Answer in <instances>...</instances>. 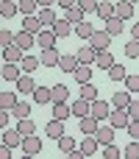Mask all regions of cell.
<instances>
[{
    "mask_svg": "<svg viewBox=\"0 0 139 159\" xmlns=\"http://www.w3.org/2000/svg\"><path fill=\"white\" fill-rule=\"evenodd\" d=\"M111 39H114V36H111L106 28H98V31L89 36V45H92V48L100 53V50H109V48H111Z\"/></svg>",
    "mask_w": 139,
    "mask_h": 159,
    "instance_id": "1",
    "label": "cell"
},
{
    "mask_svg": "<svg viewBox=\"0 0 139 159\" xmlns=\"http://www.w3.org/2000/svg\"><path fill=\"white\" fill-rule=\"evenodd\" d=\"M14 84H17V92H25V95H33V89L39 87V84L33 81V73H22Z\"/></svg>",
    "mask_w": 139,
    "mask_h": 159,
    "instance_id": "2",
    "label": "cell"
},
{
    "mask_svg": "<svg viewBox=\"0 0 139 159\" xmlns=\"http://www.w3.org/2000/svg\"><path fill=\"white\" fill-rule=\"evenodd\" d=\"M78 129H81V134H98L100 120L95 115H84V117H78Z\"/></svg>",
    "mask_w": 139,
    "mask_h": 159,
    "instance_id": "3",
    "label": "cell"
},
{
    "mask_svg": "<svg viewBox=\"0 0 139 159\" xmlns=\"http://www.w3.org/2000/svg\"><path fill=\"white\" fill-rule=\"evenodd\" d=\"M89 115H95L98 120H109V115H111V103L103 101V98H98V101H92V112H89Z\"/></svg>",
    "mask_w": 139,
    "mask_h": 159,
    "instance_id": "4",
    "label": "cell"
},
{
    "mask_svg": "<svg viewBox=\"0 0 139 159\" xmlns=\"http://www.w3.org/2000/svg\"><path fill=\"white\" fill-rule=\"evenodd\" d=\"M109 123H111L114 129H128V123H131L128 109H114V112L109 115Z\"/></svg>",
    "mask_w": 139,
    "mask_h": 159,
    "instance_id": "5",
    "label": "cell"
},
{
    "mask_svg": "<svg viewBox=\"0 0 139 159\" xmlns=\"http://www.w3.org/2000/svg\"><path fill=\"white\" fill-rule=\"evenodd\" d=\"M45 134H47L50 140H56V143H59V137H64V120L50 117V120H47V126H45Z\"/></svg>",
    "mask_w": 139,
    "mask_h": 159,
    "instance_id": "6",
    "label": "cell"
},
{
    "mask_svg": "<svg viewBox=\"0 0 139 159\" xmlns=\"http://www.w3.org/2000/svg\"><path fill=\"white\" fill-rule=\"evenodd\" d=\"M22 31H28V34H33V36H39L45 28H42V20H39V14H28L25 20H22Z\"/></svg>",
    "mask_w": 139,
    "mask_h": 159,
    "instance_id": "7",
    "label": "cell"
},
{
    "mask_svg": "<svg viewBox=\"0 0 139 159\" xmlns=\"http://www.w3.org/2000/svg\"><path fill=\"white\" fill-rule=\"evenodd\" d=\"M53 31H56V36L59 39H64V36H70V34H75V25L67 20V17H59L56 22H53Z\"/></svg>",
    "mask_w": 139,
    "mask_h": 159,
    "instance_id": "8",
    "label": "cell"
},
{
    "mask_svg": "<svg viewBox=\"0 0 139 159\" xmlns=\"http://www.w3.org/2000/svg\"><path fill=\"white\" fill-rule=\"evenodd\" d=\"M39 59H42V64H45V67H59V61H61V53H59L56 48H42Z\"/></svg>",
    "mask_w": 139,
    "mask_h": 159,
    "instance_id": "9",
    "label": "cell"
},
{
    "mask_svg": "<svg viewBox=\"0 0 139 159\" xmlns=\"http://www.w3.org/2000/svg\"><path fill=\"white\" fill-rule=\"evenodd\" d=\"M22 151H25V157H36V154L42 151V140H39L36 134H28V137L22 140Z\"/></svg>",
    "mask_w": 139,
    "mask_h": 159,
    "instance_id": "10",
    "label": "cell"
},
{
    "mask_svg": "<svg viewBox=\"0 0 139 159\" xmlns=\"http://www.w3.org/2000/svg\"><path fill=\"white\" fill-rule=\"evenodd\" d=\"M75 56H78V64H95V61H98V50H95L92 45L78 48V50H75Z\"/></svg>",
    "mask_w": 139,
    "mask_h": 159,
    "instance_id": "11",
    "label": "cell"
},
{
    "mask_svg": "<svg viewBox=\"0 0 139 159\" xmlns=\"http://www.w3.org/2000/svg\"><path fill=\"white\" fill-rule=\"evenodd\" d=\"M70 109H72V117H84V115H89V112H92V101H86V98H81V95H78V101H72V103H70Z\"/></svg>",
    "mask_w": 139,
    "mask_h": 159,
    "instance_id": "12",
    "label": "cell"
},
{
    "mask_svg": "<svg viewBox=\"0 0 139 159\" xmlns=\"http://www.w3.org/2000/svg\"><path fill=\"white\" fill-rule=\"evenodd\" d=\"M22 140H25V134H22L20 129H6V131H3V143L11 145V148H20Z\"/></svg>",
    "mask_w": 139,
    "mask_h": 159,
    "instance_id": "13",
    "label": "cell"
},
{
    "mask_svg": "<svg viewBox=\"0 0 139 159\" xmlns=\"http://www.w3.org/2000/svg\"><path fill=\"white\" fill-rule=\"evenodd\" d=\"M3 59H6V61H14V64H20V61L25 59V50H22L20 45H8V48H3Z\"/></svg>",
    "mask_w": 139,
    "mask_h": 159,
    "instance_id": "14",
    "label": "cell"
},
{
    "mask_svg": "<svg viewBox=\"0 0 139 159\" xmlns=\"http://www.w3.org/2000/svg\"><path fill=\"white\" fill-rule=\"evenodd\" d=\"M20 70H22V64H14V61H3V70H0V75H3L6 81H17V78L22 75Z\"/></svg>",
    "mask_w": 139,
    "mask_h": 159,
    "instance_id": "15",
    "label": "cell"
},
{
    "mask_svg": "<svg viewBox=\"0 0 139 159\" xmlns=\"http://www.w3.org/2000/svg\"><path fill=\"white\" fill-rule=\"evenodd\" d=\"M33 103H39V106L53 103V87H36L33 89Z\"/></svg>",
    "mask_w": 139,
    "mask_h": 159,
    "instance_id": "16",
    "label": "cell"
},
{
    "mask_svg": "<svg viewBox=\"0 0 139 159\" xmlns=\"http://www.w3.org/2000/svg\"><path fill=\"white\" fill-rule=\"evenodd\" d=\"M114 17H120V20H131V17H134V3H131V0H120V3H114Z\"/></svg>",
    "mask_w": 139,
    "mask_h": 159,
    "instance_id": "17",
    "label": "cell"
},
{
    "mask_svg": "<svg viewBox=\"0 0 139 159\" xmlns=\"http://www.w3.org/2000/svg\"><path fill=\"white\" fill-rule=\"evenodd\" d=\"M33 42H36V36H33V34H28V31H17V36H14V45H20L22 50H31V48H33Z\"/></svg>",
    "mask_w": 139,
    "mask_h": 159,
    "instance_id": "18",
    "label": "cell"
},
{
    "mask_svg": "<svg viewBox=\"0 0 139 159\" xmlns=\"http://www.w3.org/2000/svg\"><path fill=\"white\" fill-rule=\"evenodd\" d=\"M56 39H59V36H56V31H53V28H45V31L36 36V45H39V48H53V45H56Z\"/></svg>",
    "mask_w": 139,
    "mask_h": 159,
    "instance_id": "19",
    "label": "cell"
},
{
    "mask_svg": "<svg viewBox=\"0 0 139 159\" xmlns=\"http://www.w3.org/2000/svg\"><path fill=\"white\" fill-rule=\"evenodd\" d=\"M75 67H78V56H75V53H61L59 70H64V73H75Z\"/></svg>",
    "mask_w": 139,
    "mask_h": 159,
    "instance_id": "20",
    "label": "cell"
},
{
    "mask_svg": "<svg viewBox=\"0 0 139 159\" xmlns=\"http://www.w3.org/2000/svg\"><path fill=\"white\" fill-rule=\"evenodd\" d=\"M95 137H98L100 145H111V143H114V126H111V123H109V126H100Z\"/></svg>",
    "mask_w": 139,
    "mask_h": 159,
    "instance_id": "21",
    "label": "cell"
},
{
    "mask_svg": "<svg viewBox=\"0 0 139 159\" xmlns=\"http://www.w3.org/2000/svg\"><path fill=\"white\" fill-rule=\"evenodd\" d=\"M98 145H100V143H98V137H95V134H84V140H81V145H78V148H81L86 157H92V154L98 151Z\"/></svg>",
    "mask_w": 139,
    "mask_h": 159,
    "instance_id": "22",
    "label": "cell"
},
{
    "mask_svg": "<svg viewBox=\"0 0 139 159\" xmlns=\"http://www.w3.org/2000/svg\"><path fill=\"white\" fill-rule=\"evenodd\" d=\"M72 75H75L78 84H89V81H92V64H78Z\"/></svg>",
    "mask_w": 139,
    "mask_h": 159,
    "instance_id": "23",
    "label": "cell"
},
{
    "mask_svg": "<svg viewBox=\"0 0 139 159\" xmlns=\"http://www.w3.org/2000/svg\"><path fill=\"white\" fill-rule=\"evenodd\" d=\"M111 106L114 109H128L131 106V92L125 89V92H114L111 95Z\"/></svg>",
    "mask_w": 139,
    "mask_h": 159,
    "instance_id": "24",
    "label": "cell"
},
{
    "mask_svg": "<svg viewBox=\"0 0 139 159\" xmlns=\"http://www.w3.org/2000/svg\"><path fill=\"white\" fill-rule=\"evenodd\" d=\"M17 11H20L17 0H3V3H0V17H3V20H11Z\"/></svg>",
    "mask_w": 139,
    "mask_h": 159,
    "instance_id": "25",
    "label": "cell"
},
{
    "mask_svg": "<svg viewBox=\"0 0 139 159\" xmlns=\"http://www.w3.org/2000/svg\"><path fill=\"white\" fill-rule=\"evenodd\" d=\"M95 14H98L103 22H106V20H111V17H114V3H109V0H100V3H98V11H95Z\"/></svg>",
    "mask_w": 139,
    "mask_h": 159,
    "instance_id": "26",
    "label": "cell"
},
{
    "mask_svg": "<svg viewBox=\"0 0 139 159\" xmlns=\"http://www.w3.org/2000/svg\"><path fill=\"white\" fill-rule=\"evenodd\" d=\"M64 17H67V20L72 22V25H78V22H84V17H86V11H84V8H81V6L75 3L72 8H67V14H64Z\"/></svg>",
    "mask_w": 139,
    "mask_h": 159,
    "instance_id": "27",
    "label": "cell"
},
{
    "mask_svg": "<svg viewBox=\"0 0 139 159\" xmlns=\"http://www.w3.org/2000/svg\"><path fill=\"white\" fill-rule=\"evenodd\" d=\"M109 78H111V81H125V78H128V70H125L120 61H114V64L109 67Z\"/></svg>",
    "mask_w": 139,
    "mask_h": 159,
    "instance_id": "28",
    "label": "cell"
},
{
    "mask_svg": "<svg viewBox=\"0 0 139 159\" xmlns=\"http://www.w3.org/2000/svg\"><path fill=\"white\" fill-rule=\"evenodd\" d=\"M78 95L86 98V101H98V87L89 81V84H78Z\"/></svg>",
    "mask_w": 139,
    "mask_h": 159,
    "instance_id": "29",
    "label": "cell"
},
{
    "mask_svg": "<svg viewBox=\"0 0 139 159\" xmlns=\"http://www.w3.org/2000/svg\"><path fill=\"white\" fill-rule=\"evenodd\" d=\"M11 117H17V120L31 117V103H28V101H17V106L11 109Z\"/></svg>",
    "mask_w": 139,
    "mask_h": 159,
    "instance_id": "30",
    "label": "cell"
},
{
    "mask_svg": "<svg viewBox=\"0 0 139 159\" xmlns=\"http://www.w3.org/2000/svg\"><path fill=\"white\" fill-rule=\"evenodd\" d=\"M75 148H78L75 137H67V134H64V137H59V151H61V154H72Z\"/></svg>",
    "mask_w": 139,
    "mask_h": 159,
    "instance_id": "31",
    "label": "cell"
},
{
    "mask_svg": "<svg viewBox=\"0 0 139 159\" xmlns=\"http://www.w3.org/2000/svg\"><path fill=\"white\" fill-rule=\"evenodd\" d=\"M17 6H20V14H22V17H28V14H36V8H42L36 0H17Z\"/></svg>",
    "mask_w": 139,
    "mask_h": 159,
    "instance_id": "32",
    "label": "cell"
},
{
    "mask_svg": "<svg viewBox=\"0 0 139 159\" xmlns=\"http://www.w3.org/2000/svg\"><path fill=\"white\" fill-rule=\"evenodd\" d=\"M123 22H125V20H120V17H111V20H106L103 25H106V31H109L111 36H117V34H123Z\"/></svg>",
    "mask_w": 139,
    "mask_h": 159,
    "instance_id": "33",
    "label": "cell"
},
{
    "mask_svg": "<svg viewBox=\"0 0 139 159\" xmlns=\"http://www.w3.org/2000/svg\"><path fill=\"white\" fill-rule=\"evenodd\" d=\"M95 31H98V28H95V25H92V22H86V20H84V22H78V25H75V34H78V36H81V39H89V36H92V34H95Z\"/></svg>",
    "mask_w": 139,
    "mask_h": 159,
    "instance_id": "34",
    "label": "cell"
},
{
    "mask_svg": "<svg viewBox=\"0 0 139 159\" xmlns=\"http://www.w3.org/2000/svg\"><path fill=\"white\" fill-rule=\"evenodd\" d=\"M95 64H98L100 70H109V67L114 64V56H111V50H100V53H98V61H95Z\"/></svg>",
    "mask_w": 139,
    "mask_h": 159,
    "instance_id": "35",
    "label": "cell"
},
{
    "mask_svg": "<svg viewBox=\"0 0 139 159\" xmlns=\"http://www.w3.org/2000/svg\"><path fill=\"white\" fill-rule=\"evenodd\" d=\"M20 64H22V70H25V73H33V70L42 64V59H39V56H31V53H25V59H22Z\"/></svg>",
    "mask_w": 139,
    "mask_h": 159,
    "instance_id": "36",
    "label": "cell"
},
{
    "mask_svg": "<svg viewBox=\"0 0 139 159\" xmlns=\"http://www.w3.org/2000/svg\"><path fill=\"white\" fill-rule=\"evenodd\" d=\"M67 98H70V89L64 84H56L53 87V103H67Z\"/></svg>",
    "mask_w": 139,
    "mask_h": 159,
    "instance_id": "37",
    "label": "cell"
},
{
    "mask_svg": "<svg viewBox=\"0 0 139 159\" xmlns=\"http://www.w3.org/2000/svg\"><path fill=\"white\" fill-rule=\"evenodd\" d=\"M39 20H42V25L53 28V22H56L59 17H56V11H53V8H39Z\"/></svg>",
    "mask_w": 139,
    "mask_h": 159,
    "instance_id": "38",
    "label": "cell"
},
{
    "mask_svg": "<svg viewBox=\"0 0 139 159\" xmlns=\"http://www.w3.org/2000/svg\"><path fill=\"white\" fill-rule=\"evenodd\" d=\"M70 115H72L70 103H53V117H59V120H67Z\"/></svg>",
    "mask_w": 139,
    "mask_h": 159,
    "instance_id": "39",
    "label": "cell"
},
{
    "mask_svg": "<svg viewBox=\"0 0 139 159\" xmlns=\"http://www.w3.org/2000/svg\"><path fill=\"white\" fill-rule=\"evenodd\" d=\"M0 106L3 109H14L17 106V92H0Z\"/></svg>",
    "mask_w": 139,
    "mask_h": 159,
    "instance_id": "40",
    "label": "cell"
},
{
    "mask_svg": "<svg viewBox=\"0 0 139 159\" xmlns=\"http://www.w3.org/2000/svg\"><path fill=\"white\" fill-rule=\"evenodd\" d=\"M123 53H125L128 59H139V39H131V42H125Z\"/></svg>",
    "mask_w": 139,
    "mask_h": 159,
    "instance_id": "41",
    "label": "cell"
},
{
    "mask_svg": "<svg viewBox=\"0 0 139 159\" xmlns=\"http://www.w3.org/2000/svg\"><path fill=\"white\" fill-rule=\"evenodd\" d=\"M17 129H20V131H22V134H25V137H28V134H36V123H33V120H31V117H22V120H20V126H17Z\"/></svg>",
    "mask_w": 139,
    "mask_h": 159,
    "instance_id": "42",
    "label": "cell"
},
{
    "mask_svg": "<svg viewBox=\"0 0 139 159\" xmlns=\"http://www.w3.org/2000/svg\"><path fill=\"white\" fill-rule=\"evenodd\" d=\"M123 157H125V159H139V140H134V143H128V145H125Z\"/></svg>",
    "mask_w": 139,
    "mask_h": 159,
    "instance_id": "43",
    "label": "cell"
},
{
    "mask_svg": "<svg viewBox=\"0 0 139 159\" xmlns=\"http://www.w3.org/2000/svg\"><path fill=\"white\" fill-rule=\"evenodd\" d=\"M14 36H17V34H11L8 28H3V31H0V45H3V48L14 45Z\"/></svg>",
    "mask_w": 139,
    "mask_h": 159,
    "instance_id": "44",
    "label": "cell"
},
{
    "mask_svg": "<svg viewBox=\"0 0 139 159\" xmlns=\"http://www.w3.org/2000/svg\"><path fill=\"white\" fill-rule=\"evenodd\" d=\"M98 3H100V0H78V6H81L86 14H95V11H98Z\"/></svg>",
    "mask_w": 139,
    "mask_h": 159,
    "instance_id": "45",
    "label": "cell"
},
{
    "mask_svg": "<svg viewBox=\"0 0 139 159\" xmlns=\"http://www.w3.org/2000/svg\"><path fill=\"white\" fill-rule=\"evenodd\" d=\"M125 89H128V92H139V75H131V73H128V78H125Z\"/></svg>",
    "mask_w": 139,
    "mask_h": 159,
    "instance_id": "46",
    "label": "cell"
},
{
    "mask_svg": "<svg viewBox=\"0 0 139 159\" xmlns=\"http://www.w3.org/2000/svg\"><path fill=\"white\" fill-rule=\"evenodd\" d=\"M117 157H120V151L114 148V143L111 145H103V159H117Z\"/></svg>",
    "mask_w": 139,
    "mask_h": 159,
    "instance_id": "47",
    "label": "cell"
},
{
    "mask_svg": "<svg viewBox=\"0 0 139 159\" xmlns=\"http://www.w3.org/2000/svg\"><path fill=\"white\" fill-rule=\"evenodd\" d=\"M125 131H128V137H134V140H139V120H131Z\"/></svg>",
    "mask_w": 139,
    "mask_h": 159,
    "instance_id": "48",
    "label": "cell"
},
{
    "mask_svg": "<svg viewBox=\"0 0 139 159\" xmlns=\"http://www.w3.org/2000/svg\"><path fill=\"white\" fill-rule=\"evenodd\" d=\"M128 115H131V120H139V101H131V106H128Z\"/></svg>",
    "mask_w": 139,
    "mask_h": 159,
    "instance_id": "49",
    "label": "cell"
},
{
    "mask_svg": "<svg viewBox=\"0 0 139 159\" xmlns=\"http://www.w3.org/2000/svg\"><path fill=\"white\" fill-rule=\"evenodd\" d=\"M8 117H11V109H0V126L8 129Z\"/></svg>",
    "mask_w": 139,
    "mask_h": 159,
    "instance_id": "50",
    "label": "cell"
},
{
    "mask_svg": "<svg viewBox=\"0 0 139 159\" xmlns=\"http://www.w3.org/2000/svg\"><path fill=\"white\" fill-rule=\"evenodd\" d=\"M75 3H78V0H56V6H61L64 11H67V8H72Z\"/></svg>",
    "mask_w": 139,
    "mask_h": 159,
    "instance_id": "51",
    "label": "cell"
},
{
    "mask_svg": "<svg viewBox=\"0 0 139 159\" xmlns=\"http://www.w3.org/2000/svg\"><path fill=\"white\" fill-rule=\"evenodd\" d=\"M131 39H139V22H137V25H131Z\"/></svg>",
    "mask_w": 139,
    "mask_h": 159,
    "instance_id": "52",
    "label": "cell"
},
{
    "mask_svg": "<svg viewBox=\"0 0 139 159\" xmlns=\"http://www.w3.org/2000/svg\"><path fill=\"white\" fill-rule=\"evenodd\" d=\"M36 3H39V6H42V8H50V6H53V3H56V0H36Z\"/></svg>",
    "mask_w": 139,
    "mask_h": 159,
    "instance_id": "53",
    "label": "cell"
},
{
    "mask_svg": "<svg viewBox=\"0 0 139 159\" xmlns=\"http://www.w3.org/2000/svg\"><path fill=\"white\" fill-rule=\"evenodd\" d=\"M131 3H139V0H131Z\"/></svg>",
    "mask_w": 139,
    "mask_h": 159,
    "instance_id": "54",
    "label": "cell"
}]
</instances>
